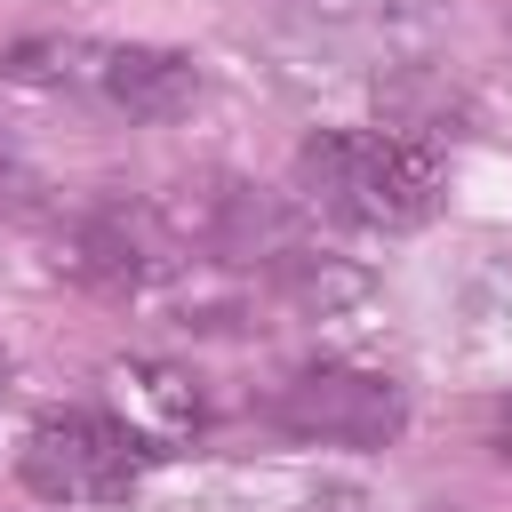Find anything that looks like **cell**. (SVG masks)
<instances>
[{
  "mask_svg": "<svg viewBox=\"0 0 512 512\" xmlns=\"http://www.w3.org/2000/svg\"><path fill=\"white\" fill-rule=\"evenodd\" d=\"M8 80L40 88V96H64V104H88V112H112V120H184L200 104V64L184 48H152V40H96V32H32L0 56Z\"/></svg>",
  "mask_w": 512,
  "mask_h": 512,
  "instance_id": "1",
  "label": "cell"
},
{
  "mask_svg": "<svg viewBox=\"0 0 512 512\" xmlns=\"http://www.w3.org/2000/svg\"><path fill=\"white\" fill-rule=\"evenodd\" d=\"M264 416L288 440H320V448H392L408 432V392L384 368L360 360H304L264 392Z\"/></svg>",
  "mask_w": 512,
  "mask_h": 512,
  "instance_id": "5",
  "label": "cell"
},
{
  "mask_svg": "<svg viewBox=\"0 0 512 512\" xmlns=\"http://www.w3.org/2000/svg\"><path fill=\"white\" fill-rule=\"evenodd\" d=\"M56 264L104 296H176V280L192 272V256L160 232L152 200H88L56 232Z\"/></svg>",
  "mask_w": 512,
  "mask_h": 512,
  "instance_id": "6",
  "label": "cell"
},
{
  "mask_svg": "<svg viewBox=\"0 0 512 512\" xmlns=\"http://www.w3.org/2000/svg\"><path fill=\"white\" fill-rule=\"evenodd\" d=\"M0 392H8V352H0Z\"/></svg>",
  "mask_w": 512,
  "mask_h": 512,
  "instance_id": "11",
  "label": "cell"
},
{
  "mask_svg": "<svg viewBox=\"0 0 512 512\" xmlns=\"http://www.w3.org/2000/svg\"><path fill=\"white\" fill-rule=\"evenodd\" d=\"M296 192L352 232H408L440 208V160L400 128H320L296 144Z\"/></svg>",
  "mask_w": 512,
  "mask_h": 512,
  "instance_id": "2",
  "label": "cell"
},
{
  "mask_svg": "<svg viewBox=\"0 0 512 512\" xmlns=\"http://www.w3.org/2000/svg\"><path fill=\"white\" fill-rule=\"evenodd\" d=\"M152 216H160V232H168L192 264H208V272H264V280H280L296 256H312L296 208H288L280 192L232 176V168H192V176H176V184L152 200Z\"/></svg>",
  "mask_w": 512,
  "mask_h": 512,
  "instance_id": "3",
  "label": "cell"
},
{
  "mask_svg": "<svg viewBox=\"0 0 512 512\" xmlns=\"http://www.w3.org/2000/svg\"><path fill=\"white\" fill-rule=\"evenodd\" d=\"M312 24L352 40L368 64H400L440 32V0H312Z\"/></svg>",
  "mask_w": 512,
  "mask_h": 512,
  "instance_id": "8",
  "label": "cell"
},
{
  "mask_svg": "<svg viewBox=\"0 0 512 512\" xmlns=\"http://www.w3.org/2000/svg\"><path fill=\"white\" fill-rule=\"evenodd\" d=\"M496 456H504V464H512V400H504V408H496Z\"/></svg>",
  "mask_w": 512,
  "mask_h": 512,
  "instance_id": "10",
  "label": "cell"
},
{
  "mask_svg": "<svg viewBox=\"0 0 512 512\" xmlns=\"http://www.w3.org/2000/svg\"><path fill=\"white\" fill-rule=\"evenodd\" d=\"M104 384H112V416H120L128 432H144L160 456L208 424V392H200V376H184V368H168V360H112Z\"/></svg>",
  "mask_w": 512,
  "mask_h": 512,
  "instance_id": "7",
  "label": "cell"
},
{
  "mask_svg": "<svg viewBox=\"0 0 512 512\" xmlns=\"http://www.w3.org/2000/svg\"><path fill=\"white\" fill-rule=\"evenodd\" d=\"M296 512H384V504L360 496V488H328V496H312V504H296Z\"/></svg>",
  "mask_w": 512,
  "mask_h": 512,
  "instance_id": "9",
  "label": "cell"
},
{
  "mask_svg": "<svg viewBox=\"0 0 512 512\" xmlns=\"http://www.w3.org/2000/svg\"><path fill=\"white\" fill-rule=\"evenodd\" d=\"M152 464H160V448L144 432H128L112 408H56L16 448L24 488L48 504H120Z\"/></svg>",
  "mask_w": 512,
  "mask_h": 512,
  "instance_id": "4",
  "label": "cell"
}]
</instances>
